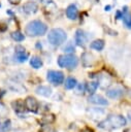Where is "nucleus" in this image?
Wrapping results in <instances>:
<instances>
[{"instance_id":"nucleus-14","label":"nucleus","mask_w":131,"mask_h":132,"mask_svg":"<svg viewBox=\"0 0 131 132\" xmlns=\"http://www.w3.org/2000/svg\"><path fill=\"white\" fill-rule=\"evenodd\" d=\"M35 92L41 96H44V97H50L52 95V89L46 87V86H39L36 88Z\"/></svg>"},{"instance_id":"nucleus-10","label":"nucleus","mask_w":131,"mask_h":132,"mask_svg":"<svg viewBox=\"0 0 131 132\" xmlns=\"http://www.w3.org/2000/svg\"><path fill=\"white\" fill-rule=\"evenodd\" d=\"M23 10L24 12L28 13V14H32V13H35L38 9V5L33 2V1H29V2H26L24 5H23Z\"/></svg>"},{"instance_id":"nucleus-24","label":"nucleus","mask_w":131,"mask_h":132,"mask_svg":"<svg viewBox=\"0 0 131 132\" xmlns=\"http://www.w3.org/2000/svg\"><path fill=\"white\" fill-rule=\"evenodd\" d=\"M10 36H11V38H12L13 40H15V41H23V40H24V38H25L24 34H22L20 31L12 32V33L10 34Z\"/></svg>"},{"instance_id":"nucleus-28","label":"nucleus","mask_w":131,"mask_h":132,"mask_svg":"<svg viewBox=\"0 0 131 132\" xmlns=\"http://www.w3.org/2000/svg\"><path fill=\"white\" fill-rule=\"evenodd\" d=\"M85 84H79L78 87H77V93H84L85 91Z\"/></svg>"},{"instance_id":"nucleus-25","label":"nucleus","mask_w":131,"mask_h":132,"mask_svg":"<svg viewBox=\"0 0 131 132\" xmlns=\"http://www.w3.org/2000/svg\"><path fill=\"white\" fill-rule=\"evenodd\" d=\"M99 82L102 84V87H106L108 85H110V77H108L107 75L103 74L100 76V79H99Z\"/></svg>"},{"instance_id":"nucleus-3","label":"nucleus","mask_w":131,"mask_h":132,"mask_svg":"<svg viewBox=\"0 0 131 132\" xmlns=\"http://www.w3.org/2000/svg\"><path fill=\"white\" fill-rule=\"evenodd\" d=\"M66 38H67V34L61 28H54L47 34V40L54 46L61 45L63 42H65Z\"/></svg>"},{"instance_id":"nucleus-23","label":"nucleus","mask_w":131,"mask_h":132,"mask_svg":"<svg viewBox=\"0 0 131 132\" xmlns=\"http://www.w3.org/2000/svg\"><path fill=\"white\" fill-rule=\"evenodd\" d=\"M98 86H99V82H98V81H91L90 84H88V86H87V91H88V93L93 94V93L97 90Z\"/></svg>"},{"instance_id":"nucleus-7","label":"nucleus","mask_w":131,"mask_h":132,"mask_svg":"<svg viewBox=\"0 0 131 132\" xmlns=\"http://www.w3.org/2000/svg\"><path fill=\"white\" fill-rule=\"evenodd\" d=\"M74 39H75V42H76L77 45L84 46V45L87 43V41H88V35H87V33H86L84 30L78 29V30H76V32H75Z\"/></svg>"},{"instance_id":"nucleus-11","label":"nucleus","mask_w":131,"mask_h":132,"mask_svg":"<svg viewBox=\"0 0 131 132\" xmlns=\"http://www.w3.org/2000/svg\"><path fill=\"white\" fill-rule=\"evenodd\" d=\"M88 100H89V102H91L93 104H98V105H107L108 104V101L101 95H91L88 98Z\"/></svg>"},{"instance_id":"nucleus-2","label":"nucleus","mask_w":131,"mask_h":132,"mask_svg":"<svg viewBox=\"0 0 131 132\" xmlns=\"http://www.w3.org/2000/svg\"><path fill=\"white\" fill-rule=\"evenodd\" d=\"M25 31H26V34L29 36H41L46 33L47 27L41 21L34 20L27 24Z\"/></svg>"},{"instance_id":"nucleus-13","label":"nucleus","mask_w":131,"mask_h":132,"mask_svg":"<svg viewBox=\"0 0 131 132\" xmlns=\"http://www.w3.org/2000/svg\"><path fill=\"white\" fill-rule=\"evenodd\" d=\"M11 106H12V108L14 109V111H17L18 113H21V112H24V111L27 110L26 105H25V102L22 101L21 99L13 101V102L11 103Z\"/></svg>"},{"instance_id":"nucleus-4","label":"nucleus","mask_w":131,"mask_h":132,"mask_svg":"<svg viewBox=\"0 0 131 132\" xmlns=\"http://www.w3.org/2000/svg\"><path fill=\"white\" fill-rule=\"evenodd\" d=\"M78 64V58L74 55H63L58 59V65L62 68L73 69Z\"/></svg>"},{"instance_id":"nucleus-15","label":"nucleus","mask_w":131,"mask_h":132,"mask_svg":"<svg viewBox=\"0 0 131 132\" xmlns=\"http://www.w3.org/2000/svg\"><path fill=\"white\" fill-rule=\"evenodd\" d=\"M123 22L125 24V26L129 29H131V14L128 13V10H127V7L125 6L123 8Z\"/></svg>"},{"instance_id":"nucleus-17","label":"nucleus","mask_w":131,"mask_h":132,"mask_svg":"<svg viewBox=\"0 0 131 132\" xmlns=\"http://www.w3.org/2000/svg\"><path fill=\"white\" fill-rule=\"evenodd\" d=\"M11 128V122L10 120H4L0 122V132H7Z\"/></svg>"},{"instance_id":"nucleus-31","label":"nucleus","mask_w":131,"mask_h":132,"mask_svg":"<svg viewBox=\"0 0 131 132\" xmlns=\"http://www.w3.org/2000/svg\"><path fill=\"white\" fill-rule=\"evenodd\" d=\"M104 9H105V10H107V11H108V10H110V5L105 6V7H104Z\"/></svg>"},{"instance_id":"nucleus-21","label":"nucleus","mask_w":131,"mask_h":132,"mask_svg":"<svg viewBox=\"0 0 131 132\" xmlns=\"http://www.w3.org/2000/svg\"><path fill=\"white\" fill-rule=\"evenodd\" d=\"M30 65H31L33 68L38 69V68H40V67L42 66V61H41V59L38 58V57H32L31 60H30Z\"/></svg>"},{"instance_id":"nucleus-30","label":"nucleus","mask_w":131,"mask_h":132,"mask_svg":"<svg viewBox=\"0 0 131 132\" xmlns=\"http://www.w3.org/2000/svg\"><path fill=\"white\" fill-rule=\"evenodd\" d=\"M21 1H22V0H8V2H9L10 4H19Z\"/></svg>"},{"instance_id":"nucleus-5","label":"nucleus","mask_w":131,"mask_h":132,"mask_svg":"<svg viewBox=\"0 0 131 132\" xmlns=\"http://www.w3.org/2000/svg\"><path fill=\"white\" fill-rule=\"evenodd\" d=\"M46 79L51 84H53L55 86H58V85L63 84V81H64V74L61 71L48 70L47 73H46Z\"/></svg>"},{"instance_id":"nucleus-1","label":"nucleus","mask_w":131,"mask_h":132,"mask_svg":"<svg viewBox=\"0 0 131 132\" xmlns=\"http://www.w3.org/2000/svg\"><path fill=\"white\" fill-rule=\"evenodd\" d=\"M124 125H126V119L120 114H110L105 120L101 121L98 124V126L100 128L106 129V130L118 129V128L123 127Z\"/></svg>"},{"instance_id":"nucleus-32","label":"nucleus","mask_w":131,"mask_h":132,"mask_svg":"<svg viewBox=\"0 0 131 132\" xmlns=\"http://www.w3.org/2000/svg\"><path fill=\"white\" fill-rule=\"evenodd\" d=\"M17 132H22V131H17Z\"/></svg>"},{"instance_id":"nucleus-20","label":"nucleus","mask_w":131,"mask_h":132,"mask_svg":"<svg viewBox=\"0 0 131 132\" xmlns=\"http://www.w3.org/2000/svg\"><path fill=\"white\" fill-rule=\"evenodd\" d=\"M92 55H90L89 53H85L83 56H81V59H83V64L85 67H88L92 64L93 62V59H92Z\"/></svg>"},{"instance_id":"nucleus-6","label":"nucleus","mask_w":131,"mask_h":132,"mask_svg":"<svg viewBox=\"0 0 131 132\" xmlns=\"http://www.w3.org/2000/svg\"><path fill=\"white\" fill-rule=\"evenodd\" d=\"M124 94V89L120 86H116V87H112L110 89H108L106 91V96L111 98V99H117V98H120L121 96H123Z\"/></svg>"},{"instance_id":"nucleus-18","label":"nucleus","mask_w":131,"mask_h":132,"mask_svg":"<svg viewBox=\"0 0 131 132\" xmlns=\"http://www.w3.org/2000/svg\"><path fill=\"white\" fill-rule=\"evenodd\" d=\"M93 50H96V51H101V50H103V47H104V41L102 40V39H97V40H94L92 43H91V45H90Z\"/></svg>"},{"instance_id":"nucleus-12","label":"nucleus","mask_w":131,"mask_h":132,"mask_svg":"<svg viewBox=\"0 0 131 132\" xmlns=\"http://www.w3.org/2000/svg\"><path fill=\"white\" fill-rule=\"evenodd\" d=\"M66 15L69 20H76L78 15V9L74 4H70L66 9Z\"/></svg>"},{"instance_id":"nucleus-22","label":"nucleus","mask_w":131,"mask_h":132,"mask_svg":"<svg viewBox=\"0 0 131 132\" xmlns=\"http://www.w3.org/2000/svg\"><path fill=\"white\" fill-rule=\"evenodd\" d=\"M76 85H77L76 79L73 78V77H68V78L66 79V81H65V88L68 89V90H71V89L75 88Z\"/></svg>"},{"instance_id":"nucleus-19","label":"nucleus","mask_w":131,"mask_h":132,"mask_svg":"<svg viewBox=\"0 0 131 132\" xmlns=\"http://www.w3.org/2000/svg\"><path fill=\"white\" fill-rule=\"evenodd\" d=\"M9 89L12 91V92H17V93H23L26 91V89L20 85V84H17V82H11L9 84Z\"/></svg>"},{"instance_id":"nucleus-8","label":"nucleus","mask_w":131,"mask_h":132,"mask_svg":"<svg viewBox=\"0 0 131 132\" xmlns=\"http://www.w3.org/2000/svg\"><path fill=\"white\" fill-rule=\"evenodd\" d=\"M25 105H26L27 110H29L31 112H37L38 111L39 104H38L37 100L34 97H31V96L27 97L26 100H25Z\"/></svg>"},{"instance_id":"nucleus-26","label":"nucleus","mask_w":131,"mask_h":132,"mask_svg":"<svg viewBox=\"0 0 131 132\" xmlns=\"http://www.w3.org/2000/svg\"><path fill=\"white\" fill-rule=\"evenodd\" d=\"M63 51H64V52H66V53H73V52L75 51V48H74V45H73L72 41L67 42V43H66V45L64 46Z\"/></svg>"},{"instance_id":"nucleus-16","label":"nucleus","mask_w":131,"mask_h":132,"mask_svg":"<svg viewBox=\"0 0 131 132\" xmlns=\"http://www.w3.org/2000/svg\"><path fill=\"white\" fill-rule=\"evenodd\" d=\"M88 113L93 118V119H97L100 118L104 114V110L100 109V108H91L88 110Z\"/></svg>"},{"instance_id":"nucleus-9","label":"nucleus","mask_w":131,"mask_h":132,"mask_svg":"<svg viewBox=\"0 0 131 132\" xmlns=\"http://www.w3.org/2000/svg\"><path fill=\"white\" fill-rule=\"evenodd\" d=\"M14 59L18 62H25L28 59V53H26L25 48L23 46H17L15 47V53H14Z\"/></svg>"},{"instance_id":"nucleus-27","label":"nucleus","mask_w":131,"mask_h":132,"mask_svg":"<svg viewBox=\"0 0 131 132\" xmlns=\"http://www.w3.org/2000/svg\"><path fill=\"white\" fill-rule=\"evenodd\" d=\"M7 114H8V110H7L6 106H5L3 103L0 102V119L7 117Z\"/></svg>"},{"instance_id":"nucleus-29","label":"nucleus","mask_w":131,"mask_h":132,"mask_svg":"<svg viewBox=\"0 0 131 132\" xmlns=\"http://www.w3.org/2000/svg\"><path fill=\"white\" fill-rule=\"evenodd\" d=\"M80 132H94V130L92 129V128H89V127H86V128H84Z\"/></svg>"}]
</instances>
